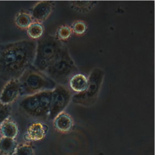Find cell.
I'll return each mask as SVG.
<instances>
[{"instance_id": "cell-9", "label": "cell", "mask_w": 155, "mask_h": 155, "mask_svg": "<svg viewBox=\"0 0 155 155\" xmlns=\"http://www.w3.org/2000/svg\"><path fill=\"white\" fill-rule=\"evenodd\" d=\"M54 3V2L50 1L39 2L31 10L32 18L39 23L45 21L52 12Z\"/></svg>"}, {"instance_id": "cell-20", "label": "cell", "mask_w": 155, "mask_h": 155, "mask_svg": "<svg viewBox=\"0 0 155 155\" xmlns=\"http://www.w3.org/2000/svg\"><path fill=\"white\" fill-rule=\"evenodd\" d=\"M11 114V107L10 105L4 104L0 102V125L6 119L9 118Z\"/></svg>"}, {"instance_id": "cell-17", "label": "cell", "mask_w": 155, "mask_h": 155, "mask_svg": "<svg viewBox=\"0 0 155 155\" xmlns=\"http://www.w3.org/2000/svg\"><path fill=\"white\" fill-rule=\"evenodd\" d=\"M71 2L73 8L82 12L90 10L94 5V4L96 3L94 1H73Z\"/></svg>"}, {"instance_id": "cell-4", "label": "cell", "mask_w": 155, "mask_h": 155, "mask_svg": "<svg viewBox=\"0 0 155 155\" xmlns=\"http://www.w3.org/2000/svg\"><path fill=\"white\" fill-rule=\"evenodd\" d=\"M21 88V96H30L46 90H52L56 84L43 72L33 66L28 68L18 79Z\"/></svg>"}, {"instance_id": "cell-3", "label": "cell", "mask_w": 155, "mask_h": 155, "mask_svg": "<svg viewBox=\"0 0 155 155\" xmlns=\"http://www.w3.org/2000/svg\"><path fill=\"white\" fill-rule=\"evenodd\" d=\"M78 71L68 48L65 46L60 56L43 73L56 84L65 87L71 78L78 73Z\"/></svg>"}, {"instance_id": "cell-11", "label": "cell", "mask_w": 155, "mask_h": 155, "mask_svg": "<svg viewBox=\"0 0 155 155\" xmlns=\"http://www.w3.org/2000/svg\"><path fill=\"white\" fill-rule=\"evenodd\" d=\"M55 128L61 133L70 131L73 125V121L71 116L64 112L61 113L53 119Z\"/></svg>"}, {"instance_id": "cell-6", "label": "cell", "mask_w": 155, "mask_h": 155, "mask_svg": "<svg viewBox=\"0 0 155 155\" xmlns=\"http://www.w3.org/2000/svg\"><path fill=\"white\" fill-rule=\"evenodd\" d=\"M104 77V72L99 68H94L88 79V85L85 90L74 95L72 101L74 103L89 107L96 101Z\"/></svg>"}, {"instance_id": "cell-15", "label": "cell", "mask_w": 155, "mask_h": 155, "mask_svg": "<svg viewBox=\"0 0 155 155\" xmlns=\"http://www.w3.org/2000/svg\"><path fill=\"white\" fill-rule=\"evenodd\" d=\"M15 24L20 28L25 29L32 24L33 20L31 16L27 13L21 12L19 13L15 17Z\"/></svg>"}, {"instance_id": "cell-18", "label": "cell", "mask_w": 155, "mask_h": 155, "mask_svg": "<svg viewBox=\"0 0 155 155\" xmlns=\"http://www.w3.org/2000/svg\"><path fill=\"white\" fill-rule=\"evenodd\" d=\"M14 155H34V150L29 144L18 145Z\"/></svg>"}, {"instance_id": "cell-5", "label": "cell", "mask_w": 155, "mask_h": 155, "mask_svg": "<svg viewBox=\"0 0 155 155\" xmlns=\"http://www.w3.org/2000/svg\"><path fill=\"white\" fill-rule=\"evenodd\" d=\"M52 90L42 91L25 96L19 102L21 110L33 117L48 118Z\"/></svg>"}, {"instance_id": "cell-19", "label": "cell", "mask_w": 155, "mask_h": 155, "mask_svg": "<svg viewBox=\"0 0 155 155\" xmlns=\"http://www.w3.org/2000/svg\"><path fill=\"white\" fill-rule=\"evenodd\" d=\"M71 34V30L67 26H62L57 31V38L59 41L68 39Z\"/></svg>"}, {"instance_id": "cell-1", "label": "cell", "mask_w": 155, "mask_h": 155, "mask_svg": "<svg viewBox=\"0 0 155 155\" xmlns=\"http://www.w3.org/2000/svg\"><path fill=\"white\" fill-rule=\"evenodd\" d=\"M36 48L34 40H21L0 45V79H18L32 66Z\"/></svg>"}, {"instance_id": "cell-16", "label": "cell", "mask_w": 155, "mask_h": 155, "mask_svg": "<svg viewBox=\"0 0 155 155\" xmlns=\"http://www.w3.org/2000/svg\"><path fill=\"white\" fill-rule=\"evenodd\" d=\"M27 30L28 36L33 39H39L42 37L44 33L43 26L41 23L37 22H32Z\"/></svg>"}, {"instance_id": "cell-7", "label": "cell", "mask_w": 155, "mask_h": 155, "mask_svg": "<svg viewBox=\"0 0 155 155\" xmlns=\"http://www.w3.org/2000/svg\"><path fill=\"white\" fill-rule=\"evenodd\" d=\"M71 95L70 90L65 86L56 85L52 90L50 107L48 118L54 119L69 104Z\"/></svg>"}, {"instance_id": "cell-8", "label": "cell", "mask_w": 155, "mask_h": 155, "mask_svg": "<svg viewBox=\"0 0 155 155\" xmlns=\"http://www.w3.org/2000/svg\"><path fill=\"white\" fill-rule=\"evenodd\" d=\"M21 96V88L18 79H11L4 86L0 94V102L10 105Z\"/></svg>"}, {"instance_id": "cell-12", "label": "cell", "mask_w": 155, "mask_h": 155, "mask_svg": "<svg viewBox=\"0 0 155 155\" xmlns=\"http://www.w3.org/2000/svg\"><path fill=\"white\" fill-rule=\"evenodd\" d=\"M68 85L70 88L78 93L85 90L88 85V79L82 74L77 73L73 75L69 81Z\"/></svg>"}, {"instance_id": "cell-13", "label": "cell", "mask_w": 155, "mask_h": 155, "mask_svg": "<svg viewBox=\"0 0 155 155\" xmlns=\"http://www.w3.org/2000/svg\"><path fill=\"white\" fill-rule=\"evenodd\" d=\"M0 131L2 137L15 139L18 134V128L13 120L8 118L0 125Z\"/></svg>"}, {"instance_id": "cell-10", "label": "cell", "mask_w": 155, "mask_h": 155, "mask_svg": "<svg viewBox=\"0 0 155 155\" xmlns=\"http://www.w3.org/2000/svg\"><path fill=\"white\" fill-rule=\"evenodd\" d=\"M48 131L46 125L41 122H34L29 125L24 138L27 140L39 141L44 138Z\"/></svg>"}, {"instance_id": "cell-21", "label": "cell", "mask_w": 155, "mask_h": 155, "mask_svg": "<svg viewBox=\"0 0 155 155\" xmlns=\"http://www.w3.org/2000/svg\"><path fill=\"white\" fill-rule=\"evenodd\" d=\"M72 29L75 34L82 35L87 30V25L82 21H76L73 24Z\"/></svg>"}, {"instance_id": "cell-14", "label": "cell", "mask_w": 155, "mask_h": 155, "mask_svg": "<svg viewBox=\"0 0 155 155\" xmlns=\"http://www.w3.org/2000/svg\"><path fill=\"white\" fill-rule=\"evenodd\" d=\"M18 144L13 139L2 137L0 139V152L4 155H14Z\"/></svg>"}, {"instance_id": "cell-2", "label": "cell", "mask_w": 155, "mask_h": 155, "mask_svg": "<svg viewBox=\"0 0 155 155\" xmlns=\"http://www.w3.org/2000/svg\"><path fill=\"white\" fill-rule=\"evenodd\" d=\"M65 46L56 36L47 35L36 42L35 59L32 66L44 72L61 54Z\"/></svg>"}]
</instances>
